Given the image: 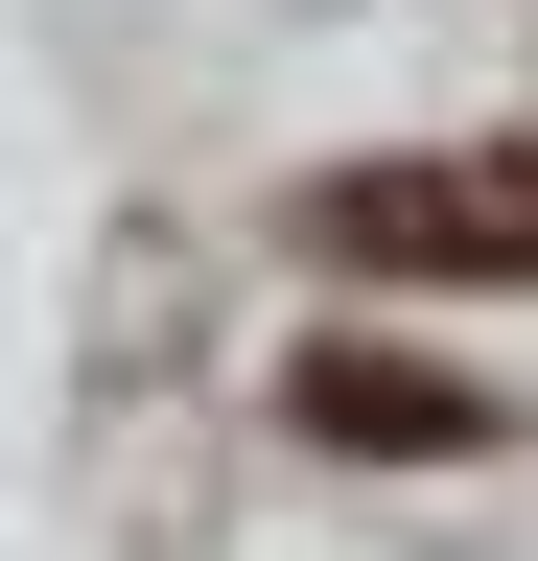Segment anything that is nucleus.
I'll return each instance as SVG.
<instances>
[{"label": "nucleus", "instance_id": "1", "mask_svg": "<svg viewBox=\"0 0 538 561\" xmlns=\"http://www.w3.org/2000/svg\"><path fill=\"white\" fill-rule=\"evenodd\" d=\"M305 234L352 257V280H538V164H328L305 187Z\"/></svg>", "mask_w": 538, "mask_h": 561}, {"label": "nucleus", "instance_id": "2", "mask_svg": "<svg viewBox=\"0 0 538 561\" xmlns=\"http://www.w3.org/2000/svg\"><path fill=\"white\" fill-rule=\"evenodd\" d=\"M282 421H305V445H352V468H468V445H492V398L422 375V351H305Z\"/></svg>", "mask_w": 538, "mask_h": 561}]
</instances>
